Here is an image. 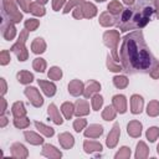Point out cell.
Instances as JSON below:
<instances>
[{"label":"cell","mask_w":159,"mask_h":159,"mask_svg":"<svg viewBox=\"0 0 159 159\" xmlns=\"http://www.w3.org/2000/svg\"><path fill=\"white\" fill-rule=\"evenodd\" d=\"M122 68L127 73H148L158 63L149 51L142 31H133L124 36L120 47Z\"/></svg>","instance_id":"6da1fadb"},{"label":"cell","mask_w":159,"mask_h":159,"mask_svg":"<svg viewBox=\"0 0 159 159\" xmlns=\"http://www.w3.org/2000/svg\"><path fill=\"white\" fill-rule=\"evenodd\" d=\"M154 12V1L153 0H138L132 7L123 10L117 26L120 31H128L134 29L144 27Z\"/></svg>","instance_id":"7a4b0ae2"},{"label":"cell","mask_w":159,"mask_h":159,"mask_svg":"<svg viewBox=\"0 0 159 159\" xmlns=\"http://www.w3.org/2000/svg\"><path fill=\"white\" fill-rule=\"evenodd\" d=\"M2 6H4L2 17H5V19L7 17V20L11 22H20L21 21L22 15L20 11H17L14 0H2Z\"/></svg>","instance_id":"3957f363"},{"label":"cell","mask_w":159,"mask_h":159,"mask_svg":"<svg viewBox=\"0 0 159 159\" xmlns=\"http://www.w3.org/2000/svg\"><path fill=\"white\" fill-rule=\"evenodd\" d=\"M27 32H29V30H22L20 32V36H19L17 42L10 48V51H12L14 53H16L19 61L27 60V50L25 47V42L27 40Z\"/></svg>","instance_id":"277c9868"},{"label":"cell","mask_w":159,"mask_h":159,"mask_svg":"<svg viewBox=\"0 0 159 159\" xmlns=\"http://www.w3.org/2000/svg\"><path fill=\"white\" fill-rule=\"evenodd\" d=\"M103 40H104V43L112 48V55H113V58L116 61H118V55H117V45H118V41H119V34L117 31H107L103 36Z\"/></svg>","instance_id":"5b68a950"},{"label":"cell","mask_w":159,"mask_h":159,"mask_svg":"<svg viewBox=\"0 0 159 159\" xmlns=\"http://www.w3.org/2000/svg\"><path fill=\"white\" fill-rule=\"evenodd\" d=\"M25 94L26 97L30 99L31 104L35 107H41L43 104V99L40 94V92L35 88V87H26L25 88Z\"/></svg>","instance_id":"8992f818"},{"label":"cell","mask_w":159,"mask_h":159,"mask_svg":"<svg viewBox=\"0 0 159 159\" xmlns=\"http://www.w3.org/2000/svg\"><path fill=\"white\" fill-rule=\"evenodd\" d=\"M1 32L5 40H12L15 34H16V29L14 26V24L11 21H9L7 19L2 17V25H1Z\"/></svg>","instance_id":"52a82bcc"},{"label":"cell","mask_w":159,"mask_h":159,"mask_svg":"<svg viewBox=\"0 0 159 159\" xmlns=\"http://www.w3.org/2000/svg\"><path fill=\"white\" fill-rule=\"evenodd\" d=\"M119 133H120L119 124L114 123V125H113L112 130L109 132V134L107 135V140H106V143H107V145L109 148H114L117 145V142H118V138H119Z\"/></svg>","instance_id":"ba28073f"},{"label":"cell","mask_w":159,"mask_h":159,"mask_svg":"<svg viewBox=\"0 0 159 159\" xmlns=\"http://www.w3.org/2000/svg\"><path fill=\"white\" fill-rule=\"evenodd\" d=\"M112 102H113V107L116 108L117 112L124 113L127 111V102H125V97L123 94H116L113 97Z\"/></svg>","instance_id":"9c48e42d"},{"label":"cell","mask_w":159,"mask_h":159,"mask_svg":"<svg viewBox=\"0 0 159 159\" xmlns=\"http://www.w3.org/2000/svg\"><path fill=\"white\" fill-rule=\"evenodd\" d=\"M37 82H39V86L41 87V89L43 91V93L47 97H52L56 93V86H55V83H52L50 81H42V80H39Z\"/></svg>","instance_id":"30bf717a"},{"label":"cell","mask_w":159,"mask_h":159,"mask_svg":"<svg viewBox=\"0 0 159 159\" xmlns=\"http://www.w3.org/2000/svg\"><path fill=\"white\" fill-rule=\"evenodd\" d=\"M143 108V98L139 94H133L130 98V111L134 114H138L142 112Z\"/></svg>","instance_id":"8fae6325"},{"label":"cell","mask_w":159,"mask_h":159,"mask_svg":"<svg viewBox=\"0 0 159 159\" xmlns=\"http://www.w3.org/2000/svg\"><path fill=\"white\" fill-rule=\"evenodd\" d=\"M88 113H89V106H88L87 101L78 99L76 102V106H75V114L77 117H81V116H86Z\"/></svg>","instance_id":"7c38bea8"},{"label":"cell","mask_w":159,"mask_h":159,"mask_svg":"<svg viewBox=\"0 0 159 159\" xmlns=\"http://www.w3.org/2000/svg\"><path fill=\"white\" fill-rule=\"evenodd\" d=\"M83 91H84L83 83L80 80H73V81L70 82V84H68V92L72 96H80V94L83 93Z\"/></svg>","instance_id":"4fadbf2b"},{"label":"cell","mask_w":159,"mask_h":159,"mask_svg":"<svg viewBox=\"0 0 159 159\" xmlns=\"http://www.w3.org/2000/svg\"><path fill=\"white\" fill-rule=\"evenodd\" d=\"M99 89H101V84H99L98 82H96V81H89V82L87 83L84 91H83V96H84L86 98H89V97H92L94 93H97Z\"/></svg>","instance_id":"5bb4252c"},{"label":"cell","mask_w":159,"mask_h":159,"mask_svg":"<svg viewBox=\"0 0 159 159\" xmlns=\"http://www.w3.org/2000/svg\"><path fill=\"white\" fill-rule=\"evenodd\" d=\"M80 6H81V9H82L83 16L87 17V19H91V17H93V16L97 14V7H96L93 4H91V2L84 1V2L81 4Z\"/></svg>","instance_id":"9a60e30c"},{"label":"cell","mask_w":159,"mask_h":159,"mask_svg":"<svg viewBox=\"0 0 159 159\" xmlns=\"http://www.w3.org/2000/svg\"><path fill=\"white\" fill-rule=\"evenodd\" d=\"M103 133V127L99 124H92L84 130V135L88 138H98Z\"/></svg>","instance_id":"2e32d148"},{"label":"cell","mask_w":159,"mask_h":159,"mask_svg":"<svg viewBox=\"0 0 159 159\" xmlns=\"http://www.w3.org/2000/svg\"><path fill=\"white\" fill-rule=\"evenodd\" d=\"M47 113H48L50 118L53 120V123H55V124H62L63 119L61 118V116H60V112H58L57 107H56L53 103H51V104L48 106V108H47Z\"/></svg>","instance_id":"e0dca14e"},{"label":"cell","mask_w":159,"mask_h":159,"mask_svg":"<svg viewBox=\"0 0 159 159\" xmlns=\"http://www.w3.org/2000/svg\"><path fill=\"white\" fill-rule=\"evenodd\" d=\"M58 140H60V144L62 145V148H65V149H70L75 144V139H73V137L70 133H62V134H60L58 135Z\"/></svg>","instance_id":"ac0fdd59"},{"label":"cell","mask_w":159,"mask_h":159,"mask_svg":"<svg viewBox=\"0 0 159 159\" xmlns=\"http://www.w3.org/2000/svg\"><path fill=\"white\" fill-rule=\"evenodd\" d=\"M42 155L47 157V158H61L62 154L58 149H56L53 145H50V144H45L43 145V149H42Z\"/></svg>","instance_id":"d6986e66"},{"label":"cell","mask_w":159,"mask_h":159,"mask_svg":"<svg viewBox=\"0 0 159 159\" xmlns=\"http://www.w3.org/2000/svg\"><path fill=\"white\" fill-rule=\"evenodd\" d=\"M127 132H128V134H129L130 137L137 138V137H139L140 133H142V124H140L138 120H132V122H129V124H128Z\"/></svg>","instance_id":"ffe728a7"},{"label":"cell","mask_w":159,"mask_h":159,"mask_svg":"<svg viewBox=\"0 0 159 159\" xmlns=\"http://www.w3.org/2000/svg\"><path fill=\"white\" fill-rule=\"evenodd\" d=\"M11 154L14 158H26L27 157V149L22 144L15 143L11 147Z\"/></svg>","instance_id":"44dd1931"},{"label":"cell","mask_w":159,"mask_h":159,"mask_svg":"<svg viewBox=\"0 0 159 159\" xmlns=\"http://www.w3.org/2000/svg\"><path fill=\"white\" fill-rule=\"evenodd\" d=\"M31 50L34 53H42L46 50V43H45L43 39L36 37L31 43Z\"/></svg>","instance_id":"7402d4cb"},{"label":"cell","mask_w":159,"mask_h":159,"mask_svg":"<svg viewBox=\"0 0 159 159\" xmlns=\"http://www.w3.org/2000/svg\"><path fill=\"white\" fill-rule=\"evenodd\" d=\"M83 149L86 153H92V152H101L102 150V144L94 140H86L83 144Z\"/></svg>","instance_id":"603a6c76"},{"label":"cell","mask_w":159,"mask_h":159,"mask_svg":"<svg viewBox=\"0 0 159 159\" xmlns=\"http://www.w3.org/2000/svg\"><path fill=\"white\" fill-rule=\"evenodd\" d=\"M24 135H25V138H26V140L29 142V143H31V144H34V145H39V144H42L43 143V139L39 135V134H36L35 132H25L24 133Z\"/></svg>","instance_id":"cb8c5ba5"},{"label":"cell","mask_w":159,"mask_h":159,"mask_svg":"<svg viewBox=\"0 0 159 159\" xmlns=\"http://www.w3.org/2000/svg\"><path fill=\"white\" fill-rule=\"evenodd\" d=\"M99 22H101L102 26H112V25L117 24L116 19L111 15L109 11H108V12H103V14L101 15V17H99Z\"/></svg>","instance_id":"d4e9b609"},{"label":"cell","mask_w":159,"mask_h":159,"mask_svg":"<svg viewBox=\"0 0 159 159\" xmlns=\"http://www.w3.org/2000/svg\"><path fill=\"white\" fill-rule=\"evenodd\" d=\"M16 77H17V81L20 83H24V84H27V83L34 81V75L29 71H20Z\"/></svg>","instance_id":"484cf974"},{"label":"cell","mask_w":159,"mask_h":159,"mask_svg":"<svg viewBox=\"0 0 159 159\" xmlns=\"http://www.w3.org/2000/svg\"><path fill=\"white\" fill-rule=\"evenodd\" d=\"M12 114L15 118H20V117H25L26 114V109L22 102H16L12 106Z\"/></svg>","instance_id":"4316f807"},{"label":"cell","mask_w":159,"mask_h":159,"mask_svg":"<svg viewBox=\"0 0 159 159\" xmlns=\"http://www.w3.org/2000/svg\"><path fill=\"white\" fill-rule=\"evenodd\" d=\"M107 9H108V11H109L112 15H116V16L123 12V7H122L120 2H119V1H117V0H113V1H111V2L108 4Z\"/></svg>","instance_id":"83f0119b"},{"label":"cell","mask_w":159,"mask_h":159,"mask_svg":"<svg viewBox=\"0 0 159 159\" xmlns=\"http://www.w3.org/2000/svg\"><path fill=\"white\" fill-rule=\"evenodd\" d=\"M149 154V149L147 148L144 142H139L137 144V152H135V158L140 159V158H147Z\"/></svg>","instance_id":"f1b7e54d"},{"label":"cell","mask_w":159,"mask_h":159,"mask_svg":"<svg viewBox=\"0 0 159 159\" xmlns=\"http://www.w3.org/2000/svg\"><path fill=\"white\" fill-rule=\"evenodd\" d=\"M30 12L36 15V16H43L45 15V7L40 2H31L30 5Z\"/></svg>","instance_id":"f546056e"},{"label":"cell","mask_w":159,"mask_h":159,"mask_svg":"<svg viewBox=\"0 0 159 159\" xmlns=\"http://www.w3.org/2000/svg\"><path fill=\"white\" fill-rule=\"evenodd\" d=\"M61 109H62V113L65 114V118L66 119H71L72 118V116L75 113V107H73L72 103H70V102L63 103L62 107H61Z\"/></svg>","instance_id":"4dcf8cb0"},{"label":"cell","mask_w":159,"mask_h":159,"mask_svg":"<svg viewBox=\"0 0 159 159\" xmlns=\"http://www.w3.org/2000/svg\"><path fill=\"white\" fill-rule=\"evenodd\" d=\"M35 127L41 132V133H43L46 137H52L53 134H55V130H53V128H51V127H48V125H45L43 123H40V122H35Z\"/></svg>","instance_id":"1f68e13d"},{"label":"cell","mask_w":159,"mask_h":159,"mask_svg":"<svg viewBox=\"0 0 159 159\" xmlns=\"http://www.w3.org/2000/svg\"><path fill=\"white\" fill-rule=\"evenodd\" d=\"M147 113L152 117H155L159 114V102L158 101H152L149 102L148 107H147Z\"/></svg>","instance_id":"d6a6232c"},{"label":"cell","mask_w":159,"mask_h":159,"mask_svg":"<svg viewBox=\"0 0 159 159\" xmlns=\"http://www.w3.org/2000/svg\"><path fill=\"white\" fill-rule=\"evenodd\" d=\"M102 118L104 120H112V119H114L116 118V109L113 107H111V106L106 107L104 111H103V113H102Z\"/></svg>","instance_id":"836d02e7"},{"label":"cell","mask_w":159,"mask_h":159,"mask_svg":"<svg viewBox=\"0 0 159 159\" xmlns=\"http://www.w3.org/2000/svg\"><path fill=\"white\" fill-rule=\"evenodd\" d=\"M113 83L117 88H125L128 86V80L125 76H116L113 78Z\"/></svg>","instance_id":"e575fe53"},{"label":"cell","mask_w":159,"mask_h":159,"mask_svg":"<svg viewBox=\"0 0 159 159\" xmlns=\"http://www.w3.org/2000/svg\"><path fill=\"white\" fill-rule=\"evenodd\" d=\"M32 67L37 72H43L45 68H46V62H45L43 58H35L34 63H32Z\"/></svg>","instance_id":"d590c367"},{"label":"cell","mask_w":159,"mask_h":159,"mask_svg":"<svg viewBox=\"0 0 159 159\" xmlns=\"http://www.w3.org/2000/svg\"><path fill=\"white\" fill-rule=\"evenodd\" d=\"M114 61H116V60L112 58L109 55L107 56V66H108L109 71H113V72H119V71H122V67H120L119 65H117Z\"/></svg>","instance_id":"8d00e7d4"},{"label":"cell","mask_w":159,"mask_h":159,"mask_svg":"<svg viewBox=\"0 0 159 159\" xmlns=\"http://www.w3.org/2000/svg\"><path fill=\"white\" fill-rule=\"evenodd\" d=\"M61 77H62V71H61L60 67H52V68H50V71H48V78L57 81Z\"/></svg>","instance_id":"74e56055"},{"label":"cell","mask_w":159,"mask_h":159,"mask_svg":"<svg viewBox=\"0 0 159 159\" xmlns=\"http://www.w3.org/2000/svg\"><path fill=\"white\" fill-rule=\"evenodd\" d=\"M39 25H40V21L36 19H29L25 21V27L29 31H35L39 27Z\"/></svg>","instance_id":"f35d334b"},{"label":"cell","mask_w":159,"mask_h":159,"mask_svg":"<svg viewBox=\"0 0 159 159\" xmlns=\"http://www.w3.org/2000/svg\"><path fill=\"white\" fill-rule=\"evenodd\" d=\"M102 104H103V98H102V96L94 94V96L92 97V108H93L94 111H99V108L102 107Z\"/></svg>","instance_id":"ab89813d"},{"label":"cell","mask_w":159,"mask_h":159,"mask_svg":"<svg viewBox=\"0 0 159 159\" xmlns=\"http://www.w3.org/2000/svg\"><path fill=\"white\" fill-rule=\"evenodd\" d=\"M14 124H15L16 128L22 129V128H26L30 124V120L27 118H25V117H20V118H15L14 119Z\"/></svg>","instance_id":"60d3db41"},{"label":"cell","mask_w":159,"mask_h":159,"mask_svg":"<svg viewBox=\"0 0 159 159\" xmlns=\"http://www.w3.org/2000/svg\"><path fill=\"white\" fill-rule=\"evenodd\" d=\"M159 135V128L157 127H152L147 130V138L150 140V142H154Z\"/></svg>","instance_id":"b9f144b4"},{"label":"cell","mask_w":159,"mask_h":159,"mask_svg":"<svg viewBox=\"0 0 159 159\" xmlns=\"http://www.w3.org/2000/svg\"><path fill=\"white\" fill-rule=\"evenodd\" d=\"M86 124H87V120H86V119L78 118V119H76V120L73 122V128H75L76 132H81V130L86 127Z\"/></svg>","instance_id":"7bdbcfd3"},{"label":"cell","mask_w":159,"mask_h":159,"mask_svg":"<svg viewBox=\"0 0 159 159\" xmlns=\"http://www.w3.org/2000/svg\"><path fill=\"white\" fill-rule=\"evenodd\" d=\"M130 157V149L127 147H122L119 152L116 154V159H122V158H129Z\"/></svg>","instance_id":"ee69618b"},{"label":"cell","mask_w":159,"mask_h":159,"mask_svg":"<svg viewBox=\"0 0 159 159\" xmlns=\"http://www.w3.org/2000/svg\"><path fill=\"white\" fill-rule=\"evenodd\" d=\"M86 0H70L68 1V4L66 5V7H65V10H63V12L65 14H67L73 6H76V5H81V4H83Z\"/></svg>","instance_id":"f6af8a7d"},{"label":"cell","mask_w":159,"mask_h":159,"mask_svg":"<svg viewBox=\"0 0 159 159\" xmlns=\"http://www.w3.org/2000/svg\"><path fill=\"white\" fill-rule=\"evenodd\" d=\"M9 61H10V53L6 50L1 51V53H0V63L1 65H7Z\"/></svg>","instance_id":"bcb514c9"},{"label":"cell","mask_w":159,"mask_h":159,"mask_svg":"<svg viewBox=\"0 0 159 159\" xmlns=\"http://www.w3.org/2000/svg\"><path fill=\"white\" fill-rule=\"evenodd\" d=\"M17 2H19V5L21 6V9L24 10V11H30L29 9H30V5H31V2H30V0H17Z\"/></svg>","instance_id":"7dc6e473"},{"label":"cell","mask_w":159,"mask_h":159,"mask_svg":"<svg viewBox=\"0 0 159 159\" xmlns=\"http://www.w3.org/2000/svg\"><path fill=\"white\" fill-rule=\"evenodd\" d=\"M65 2H66V0H52V7H53V10L55 11H58L63 6Z\"/></svg>","instance_id":"c3c4849f"},{"label":"cell","mask_w":159,"mask_h":159,"mask_svg":"<svg viewBox=\"0 0 159 159\" xmlns=\"http://www.w3.org/2000/svg\"><path fill=\"white\" fill-rule=\"evenodd\" d=\"M150 76H152L153 78H159V61H158V63L154 66V68L150 71Z\"/></svg>","instance_id":"681fc988"},{"label":"cell","mask_w":159,"mask_h":159,"mask_svg":"<svg viewBox=\"0 0 159 159\" xmlns=\"http://www.w3.org/2000/svg\"><path fill=\"white\" fill-rule=\"evenodd\" d=\"M73 16H75L76 19H78V20L82 19V17H84V16H83V12H82V9H81L80 5H78V6L76 7V10L73 11Z\"/></svg>","instance_id":"f907efd6"},{"label":"cell","mask_w":159,"mask_h":159,"mask_svg":"<svg viewBox=\"0 0 159 159\" xmlns=\"http://www.w3.org/2000/svg\"><path fill=\"white\" fill-rule=\"evenodd\" d=\"M0 82H1V87H2V89H1V93L4 94V93L6 92V83H5V80H4V78H0Z\"/></svg>","instance_id":"816d5d0a"},{"label":"cell","mask_w":159,"mask_h":159,"mask_svg":"<svg viewBox=\"0 0 159 159\" xmlns=\"http://www.w3.org/2000/svg\"><path fill=\"white\" fill-rule=\"evenodd\" d=\"M0 119H1L0 125H1V127H5V125H6V123H7V118H6L5 116H1V118H0Z\"/></svg>","instance_id":"f5cc1de1"},{"label":"cell","mask_w":159,"mask_h":159,"mask_svg":"<svg viewBox=\"0 0 159 159\" xmlns=\"http://www.w3.org/2000/svg\"><path fill=\"white\" fill-rule=\"evenodd\" d=\"M1 104H2V107H1V114H4V112L6 109V102H5L4 98H1Z\"/></svg>","instance_id":"db71d44e"},{"label":"cell","mask_w":159,"mask_h":159,"mask_svg":"<svg viewBox=\"0 0 159 159\" xmlns=\"http://www.w3.org/2000/svg\"><path fill=\"white\" fill-rule=\"evenodd\" d=\"M154 6L157 7V17L159 19V0H154Z\"/></svg>","instance_id":"11a10c76"},{"label":"cell","mask_w":159,"mask_h":159,"mask_svg":"<svg viewBox=\"0 0 159 159\" xmlns=\"http://www.w3.org/2000/svg\"><path fill=\"white\" fill-rule=\"evenodd\" d=\"M123 1H124L127 5H132V4L134 2V0H123Z\"/></svg>","instance_id":"9f6ffc18"},{"label":"cell","mask_w":159,"mask_h":159,"mask_svg":"<svg viewBox=\"0 0 159 159\" xmlns=\"http://www.w3.org/2000/svg\"><path fill=\"white\" fill-rule=\"evenodd\" d=\"M37 2H40V4H46L47 0H37Z\"/></svg>","instance_id":"6f0895ef"},{"label":"cell","mask_w":159,"mask_h":159,"mask_svg":"<svg viewBox=\"0 0 159 159\" xmlns=\"http://www.w3.org/2000/svg\"><path fill=\"white\" fill-rule=\"evenodd\" d=\"M157 152H158V154H159V144H158V147H157Z\"/></svg>","instance_id":"680465c9"},{"label":"cell","mask_w":159,"mask_h":159,"mask_svg":"<svg viewBox=\"0 0 159 159\" xmlns=\"http://www.w3.org/2000/svg\"><path fill=\"white\" fill-rule=\"evenodd\" d=\"M96 1H101V2H102V1H104V0H96Z\"/></svg>","instance_id":"91938a15"}]
</instances>
